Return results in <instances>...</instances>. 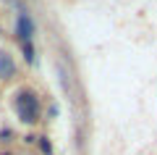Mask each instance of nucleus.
Returning a JSON list of instances; mask_svg holds the SVG:
<instances>
[{
  "instance_id": "1",
  "label": "nucleus",
  "mask_w": 157,
  "mask_h": 155,
  "mask_svg": "<svg viewBox=\"0 0 157 155\" xmlns=\"http://www.w3.org/2000/svg\"><path fill=\"white\" fill-rule=\"evenodd\" d=\"M13 111L24 126H37L42 121V100L32 87H21L13 95Z\"/></svg>"
},
{
  "instance_id": "2",
  "label": "nucleus",
  "mask_w": 157,
  "mask_h": 155,
  "mask_svg": "<svg viewBox=\"0 0 157 155\" xmlns=\"http://www.w3.org/2000/svg\"><path fill=\"white\" fill-rule=\"evenodd\" d=\"M16 24H13V34H16L21 42H34V34H37V21H34L32 11L21 3H16Z\"/></svg>"
},
{
  "instance_id": "3",
  "label": "nucleus",
  "mask_w": 157,
  "mask_h": 155,
  "mask_svg": "<svg viewBox=\"0 0 157 155\" xmlns=\"http://www.w3.org/2000/svg\"><path fill=\"white\" fill-rule=\"evenodd\" d=\"M16 74H18L16 58H13L8 50H0V79H3V82H11V79H16Z\"/></svg>"
},
{
  "instance_id": "4",
  "label": "nucleus",
  "mask_w": 157,
  "mask_h": 155,
  "mask_svg": "<svg viewBox=\"0 0 157 155\" xmlns=\"http://www.w3.org/2000/svg\"><path fill=\"white\" fill-rule=\"evenodd\" d=\"M21 58H24L26 66L37 63V47H34V42H21Z\"/></svg>"
},
{
  "instance_id": "5",
  "label": "nucleus",
  "mask_w": 157,
  "mask_h": 155,
  "mask_svg": "<svg viewBox=\"0 0 157 155\" xmlns=\"http://www.w3.org/2000/svg\"><path fill=\"white\" fill-rule=\"evenodd\" d=\"M37 150H39V155H55L50 137H37Z\"/></svg>"
},
{
  "instance_id": "6",
  "label": "nucleus",
  "mask_w": 157,
  "mask_h": 155,
  "mask_svg": "<svg viewBox=\"0 0 157 155\" xmlns=\"http://www.w3.org/2000/svg\"><path fill=\"white\" fill-rule=\"evenodd\" d=\"M0 142H3V145L13 142V129L11 126H3V129H0Z\"/></svg>"
},
{
  "instance_id": "7",
  "label": "nucleus",
  "mask_w": 157,
  "mask_h": 155,
  "mask_svg": "<svg viewBox=\"0 0 157 155\" xmlns=\"http://www.w3.org/2000/svg\"><path fill=\"white\" fill-rule=\"evenodd\" d=\"M24 145H37V134H34V132L24 134Z\"/></svg>"
},
{
  "instance_id": "8",
  "label": "nucleus",
  "mask_w": 157,
  "mask_h": 155,
  "mask_svg": "<svg viewBox=\"0 0 157 155\" xmlns=\"http://www.w3.org/2000/svg\"><path fill=\"white\" fill-rule=\"evenodd\" d=\"M0 155H13V153H11V150H3V153H0Z\"/></svg>"
}]
</instances>
